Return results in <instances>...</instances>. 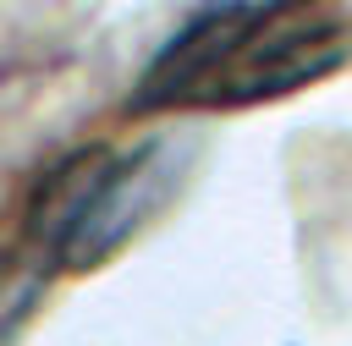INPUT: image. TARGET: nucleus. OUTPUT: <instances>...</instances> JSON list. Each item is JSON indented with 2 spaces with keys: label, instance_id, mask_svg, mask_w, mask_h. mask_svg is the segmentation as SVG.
<instances>
[{
  "label": "nucleus",
  "instance_id": "1",
  "mask_svg": "<svg viewBox=\"0 0 352 346\" xmlns=\"http://www.w3.org/2000/svg\"><path fill=\"white\" fill-rule=\"evenodd\" d=\"M352 60V22L324 0H204L126 93L148 110H248L286 99Z\"/></svg>",
  "mask_w": 352,
  "mask_h": 346
},
{
  "label": "nucleus",
  "instance_id": "2",
  "mask_svg": "<svg viewBox=\"0 0 352 346\" xmlns=\"http://www.w3.org/2000/svg\"><path fill=\"white\" fill-rule=\"evenodd\" d=\"M182 176V143L148 137L126 154H72L33 203V236L50 253V269H94L104 264L143 220L170 198Z\"/></svg>",
  "mask_w": 352,
  "mask_h": 346
}]
</instances>
